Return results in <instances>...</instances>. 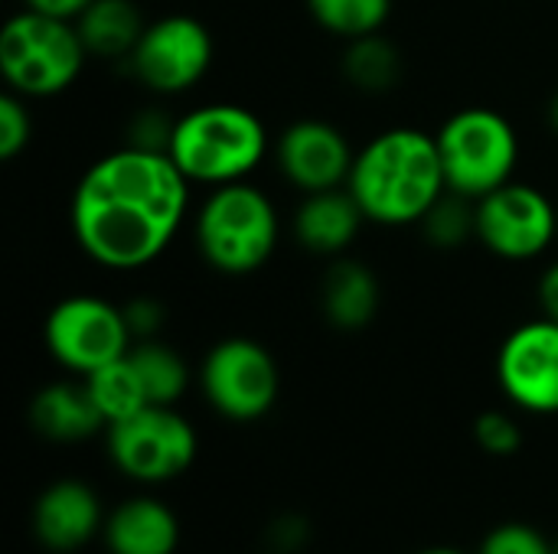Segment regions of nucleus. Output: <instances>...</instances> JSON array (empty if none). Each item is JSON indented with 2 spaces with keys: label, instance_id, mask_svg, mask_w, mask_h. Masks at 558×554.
<instances>
[{
  "label": "nucleus",
  "instance_id": "obj_9",
  "mask_svg": "<svg viewBox=\"0 0 558 554\" xmlns=\"http://www.w3.org/2000/svg\"><path fill=\"white\" fill-rule=\"evenodd\" d=\"M43 343L65 372L85 379L108 362L124 359L134 346V336L121 307L101 297L78 294L59 300L49 310L43 323Z\"/></svg>",
  "mask_w": 558,
  "mask_h": 554
},
{
  "label": "nucleus",
  "instance_id": "obj_17",
  "mask_svg": "<svg viewBox=\"0 0 558 554\" xmlns=\"http://www.w3.org/2000/svg\"><path fill=\"white\" fill-rule=\"evenodd\" d=\"M363 222L366 212L350 189L307 193L294 212V238L314 255H343L356 242Z\"/></svg>",
  "mask_w": 558,
  "mask_h": 554
},
{
  "label": "nucleus",
  "instance_id": "obj_29",
  "mask_svg": "<svg viewBox=\"0 0 558 554\" xmlns=\"http://www.w3.org/2000/svg\"><path fill=\"white\" fill-rule=\"evenodd\" d=\"M121 310H124V320H128V330H131L134 343L157 340V333L163 327V313H167L160 300H154V297H134Z\"/></svg>",
  "mask_w": 558,
  "mask_h": 554
},
{
  "label": "nucleus",
  "instance_id": "obj_34",
  "mask_svg": "<svg viewBox=\"0 0 558 554\" xmlns=\"http://www.w3.org/2000/svg\"><path fill=\"white\" fill-rule=\"evenodd\" d=\"M415 554H468V552L451 549V545H432V549H422V552H415Z\"/></svg>",
  "mask_w": 558,
  "mask_h": 554
},
{
  "label": "nucleus",
  "instance_id": "obj_5",
  "mask_svg": "<svg viewBox=\"0 0 558 554\" xmlns=\"http://www.w3.org/2000/svg\"><path fill=\"white\" fill-rule=\"evenodd\" d=\"M85 59L88 49L72 20L26 7L0 29V75L7 88L23 98L65 91L78 78Z\"/></svg>",
  "mask_w": 558,
  "mask_h": 554
},
{
  "label": "nucleus",
  "instance_id": "obj_28",
  "mask_svg": "<svg viewBox=\"0 0 558 554\" xmlns=\"http://www.w3.org/2000/svg\"><path fill=\"white\" fill-rule=\"evenodd\" d=\"M173 124H177V121H167V118L157 114V111H144V114H137V118L131 121V127H128V147L167 153V150H170V137H173Z\"/></svg>",
  "mask_w": 558,
  "mask_h": 554
},
{
  "label": "nucleus",
  "instance_id": "obj_1",
  "mask_svg": "<svg viewBox=\"0 0 558 554\" xmlns=\"http://www.w3.org/2000/svg\"><path fill=\"white\" fill-rule=\"evenodd\" d=\"M190 209V180L170 153L121 147L95 160L72 193V235L108 271H137L177 238Z\"/></svg>",
  "mask_w": 558,
  "mask_h": 554
},
{
  "label": "nucleus",
  "instance_id": "obj_7",
  "mask_svg": "<svg viewBox=\"0 0 558 554\" xmlns=\"http://www.w3.org/2000/svg\"><path fill=\"white\" fill-rule=\"evenodd\" d=\"M105 451L124 480L160 487L196 464L199 438L177 405H147L105 428Z\"/></svg>",
  "mask_w": 558,
  "mask_h": 554
},
{
  "label": "nucleus",
  "instance_id": "obj_25",
  "mask_svg": "<svg viewBox=\"0 0 558 554\" xmlns=\"http://www.w3.org/2000/svg\"><path fill=\"white\" fill-rule=\"evenodd\" d=\"M477 554H556V539L530 522H500L484 535Z\"/></svg>",
  "mask_w": 558,
  "mask_h": 554
},
{
  "label": "nucleus",
  "instance_id": "obj_26",
  "mask_svg": "<svg viewBox=\"0 0 558 554\" xmlns=\"http://www.w3.org/2000/svg\"><path fill=\"white\" fill-rule=\"evenodd\" d=\"M474 441L484 454L490 457H513L523 447V428L513 415L507 411H481L474 421Z\"/></svg>",
  "mask_w": 558,
  "mask_h": 554
},
{
  "label": "nucleus",
  "instance_id": "obj_14",
  "mask_svg": "<svg viewBox=\"0 0 558 554\" xmlns=\"http://www.w3.org/2000/svg\"><path fill=\"white\" fill-rule=\"evenodd\" d=\"M105 519L108 509L101 506V496L78 477L52 480L36 496L29 513L33 539L52 554L82 552L85 545L101 539Z\"/></svg>",
  "mask_w": 558,
  "mask_h": 554
},
{
  "label": "nucleus",
  "instance_id": "obj_18",
  "mask_svg": "<svg viewBox=\"0 0 558 554\" xmlns=\"http://www.w3.org/2000/svg\"><path fill=\"white\" fill-rule=\"evenodd\" d=\"M320 310L330 327L356 333L369 327L379 313V281L353 258H340L327 268L320 281Z\"/></svg>",
  "mask_w": 558,
  "mask_h": 554
},
{
  "label": "nucleus",
  "instance_id": "obj_11",
  "mask_svg": "<svg viewBox=\"0 0 558 554\" xmlns=\"http://www.w3.org/2000/svg\"><path fill=\"white\" fill-rule=\"evenodd\" d=\"M477 202V242L504 261L539 258L558 238V206L533 183L510 180Z\"/></svg>",
  "mask_w": 558,
  "mask_h": 554
},
{
  "label": "nucleus",
  "instance_id": "obj_31",
  "mask_svg": "<svg viewBox=\"0 0 558 554\" xmlns=\"http://www.w3.org/2000/svg\"><path fill=\"white\" fill-rule=\"evenodd\" d=\"M539 307H543V317L558 323V261L549 264L539 278Z\"/></svg>",
  "mask_w": 558,
  "mask_h": 554
},
{
  "label": "nucleus",
  "instance_id": "obj_4",
  "mask_svg": "<svg viewBox=\"0 0 558 554\" xmlns=\"http://www.w3.org/2000/svg\"><path fill=\"white\" fill-rule=\"evenodd\" d=\"M278 209L252 183L213 186L206 202L196 212L193 235L203 261L219 274H255L268 264L278 245Z\"/></svg>",
  "mask_w": 558,
  "mask_h": 554
},
{
  "label": "nucleus",
  "instance_id": "obj_21",
  "mask_svg": "<svg viewBox=\"0 0 558 554\" xmlns=\"http://www.w3.org/2000/svg\"><path fill=\"white\" fill-rule=\"evenodd\" d=\"M343 75L350 78L353 88L369 91V95H383L392 91L402 78V56L399 49L383 36H360L347 42V56H343Z\"/></svg>",
  "mask_w": 558,
  "mask_h": 554
},
{
  "label": "nucleus",
  "instance_id": "obj_33",
  "mask_svg": "<svg viewBox=\"0 0 558 554\" xmlns=\"http://www.w3.org/2000/svg\"><path fill=\"white\" fill-rule=\"evenodd\" d=\"M546 118H549V127L558 134V91L553 95V101H549V108H546Z\"/></svg>",
  "mask_w": 558,
  "mask_h": 554
},
{
  "label": "nucleus",
  "instance_id": "obj_13",
  "mask_svg": "<svg viewBox=\"0 0 558 554\" xmlns=\"http://www.w3.org/2000/svg\"><path fill=\"white\" fill-rule=\"evenodd\" d=\"M275 160L284 180L307 196L347 186L356 150L337 124L320 118H301L278 134Z\"/></svg>",
  "mask_w": 558,
  "mask_h": 554
},
{
  "label": "nucleus",
  "instance_id": "obj_6",
  "mask_svg": "<svg viewBox=\"0 0 558 554\" xmlns=\"http://www.w3.org/2000/svg\"><path fill=\"white\" fill-rule=\"evenodd\" d=\"M451 193L481 199L513 180L520 137L494 108H461L435 134Z\"/></svg>",
  "mask_w": 558,
  "mask_h": 554
},
{
  "label": "nucleus",
  "instance_id": "obj_8",
  "mask_svg": "<svg viewBox=\"0 0 558 554\" xmlns=\"http://www.w3.org/2000/svg\"><path fill=\"white\" fill-rule=\"evenodd\" d=\"M199 389L209 408L235 424L262 421L281 392L275 356L248 336L219 340L199 362Z\"/></svg>",
  "mask_w": 558,
  "mask_h": 554
},
{
  "label": "nucleus",
  "instance_id": "obj_32",
  "mask_svg": "<svg viewBox=\"0 0 558 554\" xmlns=\"http://www.w3.org/2000/svg\"><path fill=\"white\" fill-rule=\"evenodd\" d=\"M278 552H294L298 545H304V526L298 519H281L268 539Z\"/></svg>",
  "mask_w": 558,
  "mask_h": 554
},
{
  "label": "nucleus",
  "instance_id": "obj_35",
  "mask_svg": "<svg viewBox=\"0 0 558 554\" xmlns=\"http://www.w3.org/2000/svg\"><path fill=\"white\" fill-rule=\"evenodd\" d=\"M556 554H558V535H556Z\"/></svg>",
  "mask_w": 558,
  "mask_h": 554
},
{
  "label": "nucleus",
  "instance_id": "obj_22",
  "mask_svg": "<svg viewBox=\"0 0 558 554\" xmlns=\"http://www.w3.org/2000/svg\"><path fill=\"white\" fill-rule=\"evenodd\" d=\"M85 385L105 418V424H114L121 418H131L134 411L147 408V395H144V385L131 366V359H118V362H108L105 369L85 376Z\"/></svg>",
  "mask_w": 558,
  "mask_h": 554
},
{
  "label": "nucleus",
  "instance_id": "obj_16",
  "mask_svg": "<svg viewBox=\"0 0 558 554\" xmlns=\"http://www.w3.org/2000/svg\"><path fill=\"white\" fill-rule=\"evenodd\" d=\"M26 418H29V428L43 441H52V444H82L108 428L85 379L43 385L29 398Z\"/></svg>",
  "mask_w": 558,
  "mask_h": 554
},
{
  "label": "nucleus",
  "instance_id": "obj_10",
  "mask_svg": "<svg viewBox=\"0 0 558 554\" xmlns=\"http://www.w3.org/2000/svg\"><path fill=\"white\" fill-rule=\"evenodd\" d=\"M213 33L203 20L170 13L144 26L128 65L147 91L180 95L203 82L213 65Z\"/></svg>",
  "mask_w": 558,
  "mask_h": 554
},
{
  "label": "nucleus",
  "instance_id": "obj_2",
  "mask_svg": "<svg viewBox=\"0 0 558 554\" xmlns=\"http://www.w3.org/2000/svg\"><path fill=\"white\" fill-rule=\"evenodd\" d=\"M347 189L356 196L366 222L418 225L448 193L435 134L418 127H389L356 150Z\"/></svg>",
  "mask_w": 558,
  "mask_h": 554
},
{
  "label": "nucleus",
  "instance_id": "obj_19",
  "mask_svg": "<svg viewBox=\"0 0 558 554\" xmlns=\"http://www.w3.org/2000/svg\"><path fill=\"white\" fill-rule=\"evenodd\" d=\"M144 16L134 0H92L75 20V29L95 59H128L144 33Z\"/></svg>",
  "mask_w": 558,
  "mask_h": 554
},
{
  "label": "nucleus",
  "instance_id": "obj_20",
  "mask_svg": "<svg viewBox=\"0 0 558 554\" xmlns=\"http://www.w3.org/2000/svg\"><path fill=\"white\" fill-rule=\"evenodd\" d=\"M128 359L150 405H180L190 389V366L173 346L160 340H141L128 349Z\"/></svg>",
  "mask_w": 558,
  "mask_h": 554
},
{
  "label": "nucleus",
  "instance_id": "obj_3",
  "mask_svg": "<svg viewBox=\"0 0 558 554\" xmlns=\"http://www.w3.org/2000/svg\"><path fill=\"white\" fill-rule=\"evenodd\" d=\"M170 160L190 183L226 186L245 180L268 153L265 121L242 104H203L173 124Z\"/></svg>",
  "mask_w": 558,
  "mask_h": 554
},
{
  "label": "nucleus",
  "instance_id": "obj_30",
  "mask_svg": "<svg viewBox=\"0 0 558 554\" xmlns=\"http://www.w3.org/2000/svg\"><path fill=\"white\" fill-rule=\"evenodd\" d=\"M92 0H26L29 10H39V13H49V16H59V20H78L85 13Z\"/></svg>",
  "mask_w": 558,
  "mask_h": 554
},
{
  "label": "nucleus",
  "instance_id": "obj_15",
  "mask_svg": "<svg viewBox=\"0 0 558 554\" xmlns=\"http://www.w3.org/2000/svg\"><path fill=\"white\" fill-rule=\"evenodd\" d=\"M101 542L108 554H177L183 529L170 503L137 493L108 509Z\"/></svg>",
  "mask_w": 558,
  "mask_h": 554
},
{
  "label": "nucleus",
  "instance_id": "obj_12",
  "mask_svg": "<svg viewBox=\"0 0 558 554\" xmlns=\"http://www.w3.org/2000/svg\"><path fill=\"white\" fill-rule=\"evenodd\" d=\"M497 382L523 415H558V323L517 327L497 353Z\"/></svg>",
  "mask_w": 558,
  "mask_h": 554
},
{
  "label": "nucleus",
  "instance_id": "obj_23",
  "mask_svg": "<svg viewBox=\"0 0 558 554\" xmlns=\"http://www.w3.org/2000/svg\"><path fill=\"white\" fill-rule=\"evenodd\" d=\"M307 10L320 29L350 42L383 33L392 16V0H307Z\"/></svg>",
  "mask_w": 558,
  "mask_h": 554
},
{
  "label": "nucleus",
  "instance_id": "obj_27",
  "mask_svg": "<svg viewBox=\"0 0 558 554\" xmlns=\"http://www.w3.org/2000/svg\"><path fill=\"white\" fill-rule=\"evenodd\" d=\"M33 137V118L26 108V98L16 91L0 95V160H16Z\"/></svg>",
  "mask_w": 558,
  "mask_h": 554
},
{
  "label": "nucleus",
  "instance_id": "obj_24",
  "mask_svg": "<svg viewBox=\"0 0 558 554\" xmlns=\"http://www.w3.org/2000/svg\"><path fill=\"white\" fill-rule=\"evenodd\" d=\"M425 232V242L441 251H454L477 238V202L461 193H445L418 222Z\"/></svg>",
  "mask_w": 558,
  "mask_h": 554
}]
</instances>
